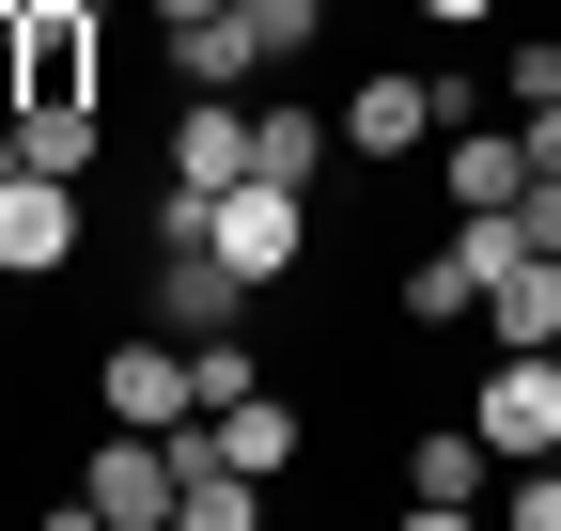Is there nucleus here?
<instances>
[{"mask_svg": "<svg viewBox=\"0 0 561 531\" xmlns=\"http://www.w3.org/2000/svg\"><path fill=\"white\" fill-rule=\"evenodd\" d=\"M62 531H172V453L140 422H110L79 453V485H62Z\"/></svg>", "mask_w": 561, "mask_h": 531, "instance_id": "1", "label": "nucleus"}, {"mask_svg": "<svg viewBox=\"0 0 561 531\" xmlns=\"http://www.w3.org/2000/svg\"><path fill=\"white\" fill-rule=\"evenodd\" d=\"M468 422H483V453H500V470L561 453V360H546V344H500V360H483V391H468Z\"/></svg>", "mask_w": 561, "mask_h": 531, "instance_id": "2", "label": "nucleus"}, {"mask_svg": "<svg viewBox=\"0 0 561 531\" xmlns=\"http://www.w3.org/2000/svg\"><path fill=\"white\" fill-rule=\"evenodd\" d=\"M157 453H172V531H250V516H265V470L219 453V407L157 422Z\"/></svg>", "mask_w": 561, "mask_h": 531, "instance_id": "3", "label": "nucleus"}, {"mask_svg": "<svg viewBox=\"0 0 561 531\" xmlns=\"http://www.w3.org/2000/svg\"><path fill=\"white\" fill-rule=\"evenodd\" d=\"M297 250H312V188H280V172H250V188H219V266L265 297V282H297Z\"/></svg>", "mask_w": 561, "mask_h": 531, "instance_id": "4", "label": "nucleus"}, {"mask_svg": "<svg viewBox=\"0 0 561 531\" xmlns=\"http://www.w3.org/2000/svg\"><path fill=\"white\" fill-rule=\"evenodd\" d=\"M437 79H405V63H375V79L359 94H343V157H359V172H390V157H437Z\"/></svg>", "mask_w": 561, "mask_h": 531, "instance_id": "5", "label": "nucleus"}, {"mask_svg": "<svg viewBox=\"0 0 561 531\" xmlns=\"http://www.w3.org/2000/svg\"><path fill=\"white\" fill-rule=\"evenodd\" d=\"M187 407H203V391H187V344H172V328H125V344L94 360V422H140V438H157Z\"/></svg>", "mask_w": 561, "mask_h": 531, "instance_id": "6", "label": "nucleus"}, {"mask_svg": "<svg viewBox=\"0 0 561 531\" xmlns=\"http://www.w3.org/2000/svg\"><path fill=\"white\" fill-rule=\"evenodd\" d=\"M16 110H94V0H32L16 16Z\"/></svg>", "mask_w": 561, "mask_h": 531, "instance_id": "7", "label": "nucleus"}, {"mask_svg": "<svg viewBox=\"0 0 561 531\" xmlns=\"http://www.w3.org/2000/svg\"><path fill=\"white\" fill-rule=\"evenodd\" d=\"M62 250H79V188L16 172V188H0V282H62Z\"/></svg>", "mask_w": 561, "mask_h": 531, "instance_id": "8", "label": "nucleus"}, {"mask_svg": "<svg viewBox=\"0 0 561 531\" xmlns=\"http://www.w3.org/2000/svg\"><path fill=\"white\" fill-rule=\"evenodd\" d=\"M437 188H453V219L468 204H515V188H530V125H437Z\"/></svg>", "mask_w": 561, "mask_h": 531, "instance_id": "9", "label": "nucleus"}, {"mask_svg": "<svg viewBox=\"0 0 561 531\" xmlns=\"http://www.w3.org/2000/svg\"><path fill=\"white\" fill-rule=\"evenodd\" d=\"M483 470H500V453H483V422L405 438V516H468V500H483Z\"/></svg>", "mask_w": 561, "mask_h": 531, "instance_id": "10", "label": "nucleus"}, {"mask_svg": "<svg viewBox=\"0 0 561 531\" xmlns=\"http://www.w3.org/2000/svg\"><path fill=\"white\" fill-rule=\"evenodd\" d=\"M157 63H172L187 94H234V79H265V47H250V16H234V0H219V16H172V32H157Z\"/></svg>", "mask_w": 561, "mask_h": 531, "instance_id": "11", "label": "nucleus"}, {"mask_svg": "<svg viewBox=\"0 0 561 531\" xmlns=\"http://www.w3.org/2000/svg\"><path fill=\"white\" fill-rule=\"evenodd\" d=\"M234 313H250V282L219 250H157V328H172V344H203V328H234Z\"/></svg>", "mask_w": 561, "mask_h": 531, "instance_id": "12", "label": "nucleus"}, {"mask_svg": "<svg viewBox=\"0 0 561 531\" xmlns=\"http://www.w3.org/2000/svg\"><path fill=\"white\" fill-rule=\"evenodd\" d=\"M172 188H250V110L234 94H187L172 110Z\"/></svg>", "mask_w": 561, "mask_h": 531, "instance_id": "13", "label": "nucleus"}, {"mask_svg": "<svg viewBox=\"0 0 561 531\" xmlns=\"http://www.w3.org/2000/svg\"><path fill=\"white\" fill-rule=\"evenodd\" d=\"M546 328H561V250H515L483 282V344H546Z\"/></svg>", "mask_w": 561, "mask_h": 531, "instance_id": "14", "label": "nucleus"}, {"mask_svg": "<svg viewBox=\"0 0 561 531\" xmlns=\"http://www.w3.org/2000/svg\"><path fill=\"white\" fill-rule=\"evenodd\" d=\"M328 157H343V110H250V172L328 188Z\"/></svg>", "mask_w": 561, "mask_h": 531, "instance_id": "15", "label": "nucleus"}, {"mask_svg": "<svg viewBox=\"0 0 561 531\" xmlns=\"http://www.w3.org/2000/svg\"><path fill=\"white\" fill-rule=\"evenodd\" d=\"M297 438H312V422H297V391H234V407H219V453H234V470H265V485L297 470Z\"/></svg>", "mask_w": 561, "mask_h": 531, "instance_id": "16", "label": "nucleus"}, {"mask_svg": "<svg viewBox=\"0 0 561 531\" xmlns=\"http://www.w3.org/2000/svg\"><path fill=\"white\" fill-rule=\"evenodd\" d=\"M390 297H405V328H468V313H483V266H468V235H437V250H421Z\"/></svg>", "mask_w": 561, "mask_h": 531, "instance_id": "17", "label": "nucleus"}, {"mask_svg": "<svg viewBox=\"0 0 561 531\" xmlns=\"http://www.w3.org/2000/svg\"><path fill=\"white\" fill-rule=\"evenodd\" d=\"M16 157L62 172V188H94V172H110V125H94V110H16Z\"/></svg>", "mask_w": 561, "mask_h": 531, "instance_id": "18", "label": "nucleus"}, {"mask_svg": "<svg viewBox=\"0 0 561 531\" xmlns=\"http://www.w3.org/2000/svg\"><path fill=\"white\" fill-rule=\"evenodd\" d=\"M234 16H250V47H265V63H312V32H328V0H234Z\"/></svg>", "mask_w": 561, "mask_h": 531, "instance_id": "19", "label": "nucleus"}, {"mask_svg": "<svg viewBox=\"0 0 561 531\" xmlns=\"http://www.w3.org/2000/svg\"><path fill=\"white\" fill-rule=\"evenodd\" d=\"M187 391H203V407H234V391H265V360L234 344V328H203V344H187Z\"/></svg>", "mask_w": 561, "mask_h": 531, "instance_id": "20", "label": "nucleus"}, {"mask_svg": "<svg viewBox=\"0 0 561 531\" xmlns=\"http://www.w3.org/2000/svg\"><path fill=\"white\" fill-rule=\"evenodd\" d=\"M515 235H530V250H561V172H530V188H515Z\"/></svg>", "mask_w": 561, "mask_h": 531, "instance_id": "21", "label": "nucleus"}, {"mask_svg": "<svg viewBox=\"0 0 561 531\" xmlns=\"http://www.w3.org/2000/svg\"><path fill=\"white\" fill-rule=\"evenodd\" d=\"M515 516H530V531H561V453H530V485H515Z\"/></svg>", "mask_w": 561, "mask_h": 531, "instance_id": "22", "label": "nucleus"}, {"mask_svg": "<svg viewBox=\"0 0 561 531\" xmlns=\"http://www.w3.org/2000/svg\"><path fill=\"white\" fill-rule=\"evenodd\" d=\"M421 16H437V32H483V16H500V0H421Z\"/></svg>", "mask_w": 561, "mask_h": 531, "instance_id": "23", "label": "nucleus"}, {"mask_svg": "<svg viewBox=\"0 0 561 531\" xmlns=\"http://www.w3.org/2000/svg\"><path fill=\"white\" fill-rule=\"evenodd\" d=\"M140 16H157V32H172V16H219V0H140Z\"/></svg>", "mask_w": 561, "mask_h": 531, "instance_id": "24", "label": "nucleus"}, {"mask_svg": "<svg viewBox=\"0 0 561 531\" xmlns=\"http://www.w3.org/2000/svg\"><path fill=\"white\" fill-rule=\"evenodd\" d=\"M16 172H32V157H16V125H0V188H16Z\"/></svg>", "mask_w": 561, "mask_h": 531, "instance_id": "25", "label": "nucleus"}, {"mask_svg": "<svg viewBox=\"0 0 561 531\" xmlns=\"http://www.w3.org/2000/svg\"><path fill=\"white\" fill-rule=\"evenodd\" d=\"M0 16H32V0H0Z\"/></svg>", "mask_w": 561, "mask_h": 531, "instance_id": "26", "label": "nucleus"}, {"mask_svg": "<svg viewBox=\"0 0 561 531\" xmlns=\"http://www.w3.org/2000/svg\"><path fill=\"white\" fill-rule=\"evenodd\" d=\"M546 360H561V328H546Z\"/></svg>", "mask_w": 561, "mask_h": 531, "instance_id": "27", "label": "nucleus"}, {"mask_svg": "<svg viewBox=\"0 0 561 531\" xmlns=\"http://www.w3.org/2000/svg\"><path fill=\"white\" fill-rule=\"evenodd\" d=\"M94 16H110V0H94Z\"/></svg>", "mask_w": 561, "mask_h": 531, "instance_id": "28", "label": "nucleus"}]
</instances>
